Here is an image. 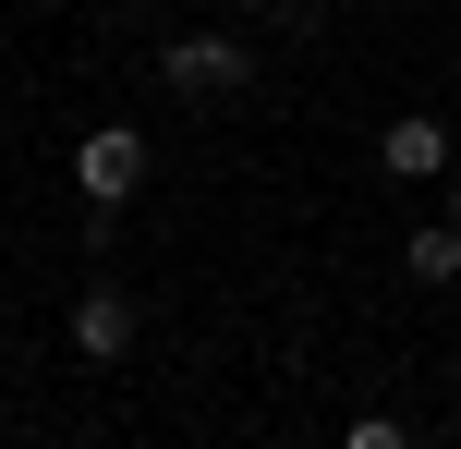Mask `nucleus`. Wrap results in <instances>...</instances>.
Segmentation results:
<instances>
[{
	"mask_svg": "<svg viewBox=\"0 0 461 449\" xmlns=\"http://www.w3.org/2000/svg\"><path fill=\"white\" fill-rule=\"evenodd\" d=\"M401 267H413L425 292H449V280H461V219H438V231H413V243H401Z\"/></svg>",
	"mask_w": 461,
	"mask_h": 449,
	"instance_id": "39448f33",
	"label": "nucleus"
},
{
	"mask_svg": "<svg viewBox=\"0 0 461 449\" xmlns=\"http://www.w3.org/2000/svg\"><path fill=\"white\" fill-rule=\"evenodd\" d=\"M134 183H146V134H134V121H97V134H73V194H86V207H122Z\"/></svg>",
	"mask_w": 461,
	"mask_h": 449,
	"instance_id": "f03ea898",
	"label": "nucleus"
},
{
	"mask_svg": "<svg viewBox=\"0 0 461 449\" xmlns=\"http://www.w3.org/2000/svg\"><path fill=\"white\" fill-rule=\"evenodd\" d=\"M122 353H134V292L86 280V292H73V364H122Z\"/></svg>",
	"mask_w": 461,
	"mask_h": 449,
	"instance_id": "7ed1b4c3",
	"label": "nucleus"
},
{
	"mask_svg": "<svg viewBox=\"0 0 461 449\" xmlns=\"http://www.w3.org/2000/svg\"><path fill=\"white\" fill-rule=\"evenodd\" d=\"M376 170H389V183H449V121L438 110H401L389 134H376Z\"/></svg>",
	"mask_w": 461,
	"mask_h": 449,
	"instance_id": "20e7f679",
	"label": "nucleus"
},
{
	"mask_svg": "<svg viewBox=\"0 0 461 449\" xmlns=\"http://www.w3.org/2000/svg\"><path fill=\"white\" fill-rule=\"evenodd\" d=\"M449 219H461V158H449Z\"/></svg>",
	"mask_w": 461,
	"mask_h": 449,
	"instance_id": "423d86ee",
	"label": "nucleus"
},
{
	"mask_svg": "<svg viewBox=\"0 0 461 449\" xmlns=\"http://www.w3.org/2000/svg\"><path fill=\"white\" fill-rule=\"evenodd\" d=\"M0 13H13V0H0Z\"/></svg>",
	"mask_w": 461,
	"mask_h": 449,
	"instance_id": "6e6552de",
	"label": "nucleus"
},
{
	"mask_svg": "<svg viewBox=\"0 0 461 449\" xmlns=\"http://www.w3.org/2000/svg\"><path fill=\"white\" fill-rule=\"evenodd\" d=\"M158 85L170 97H243L255 85V49L243 37H158Z\"/></svg>",
	"mask_w": 461,
	"mask_h": 449,
	"instance_id": "f257e3e1",
	"label": "nucleus"
},
{
	"mask_svg": "<svg viewBox=\"0 0 461 449\" xmlns=\"http://www.w3.org/2000/svg\"><path fill=\"white\" fill-rule=\"evenodd\" d=\"M230 13H279V0H230Z\"/></svg>",
	"mask_w": 461,
	"mask_h": 449,
	"instance_id": "0eeeda50",
	"label": "nucleus"
},
{
	"mask_svg": "<svg viewBox=\"0 0 461 449\" xmlns=\"http://www.w3.org/2000/svg\"><path fill=\"white\" fill-rule=\"evenodd\" d=\"M134 13H146V0H134Z\"/></svg>",
	"mask_w": 461,
	"mask_h": 449,
	"instance_id": "1a4fd4ad",
	"label": "nucleus"
}]
</instances>
